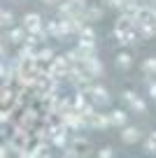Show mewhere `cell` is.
Here are the masks:
<instances>
[{"label": "cell", "mask_w": 156, "mask_h": 158, "mask_svg": "<svg viewBox=\"0 0 156 158\" xmlns=\"http://www.w3.org/2000/svg\"><path fill=\"white\" fill-rule=\"evenodd\" d=\"M135 98H137V93H135V91H124V102H128V105H131Z\"/></svg>", "instance_id": "603a6c76"}, {"label": "cell", "mask_w": 156, "mask_h": 158, "mask_svg": "<svg viewBox=\"0 0 156 158\" xmlns=\"http://www.w3.org/2000/svg\"><path fill=\"white\" fill-rule=\"evenodd\" d=\"M44 2H47V5H58L61 0H44Z\"/></svg>", "instance_id": "f546056e"}, {"label": "cell", "mask_w": 156, "mask_h": 158, "mask_svg": "<svg viewBox=\"0 0 156 158\" xmlns=\"http://www.w3.org/2000/svg\"><path fill=\"white\" fill-rule=\"evenodd\" d=\"M82 70H84V72H86L91 79L102 77V72H105V70H102V63L98 60V56H91V58H86V60L82 63Z\"/></svg>", "instance_id": "3957f363"}, {"label": "cell", "mask_w": 156, "mask_h": 158, "mask_svg": "<svg viewBox=\"0 0 156 158\" xmlns=\"http://www.w3.org/2000/svg\"><path fill=\"white\" fill-rule=\"evenodd\" d=\"M77 147H63V156H77Z\"/></svg>", "instance_id": "d4e9b609"}, {"label": "cell", "mask_w": 156, "mask_h": 158, "mask_svg": "<svg viewBox=\"0 0 156 158\" xmlns=\"http://www.w3.org/2000/svg\"><path fill=\"white\" fill-rule=\"evenodd\" d=\"M110 116V123L112 126H119V128H124V126L128 123V114L124 112V109H114L112 114H107Z\"/></svg>", "instance_id": "8fae6325"}, {"label": "cell", "mask_w": 156, "mask_h": 158, "mask_svg": "<svg viewBox=\"0 0 156 158\" xmlns=\"http://www.w3.org/2000/svg\"><path fill=\"white\" fill-rule=\"evenodd\" d=\"M142 70H145L147 74H156V58H147L145 63H142Z\"/></svg>", "instance_id": "44dd1931"}, {"label": "cell", "mask_w": 156, "mask_h": 158, "mask_svg": "<svg viewBox=\"0 0 156 158\" xmlns=\"http://www.w3.org/2000/svg\"><path fill=\"white\" fill-rule=\"evenodd\" d=\"M147 2H149V5H156V0H147Z\"/></svg>", "instance_id": "1f68e13d"}, {"label": "cell", "mask_w": 156, "mask_h": 158, "mask_svg": "<svg viewBox=\"0 0 156 158\" xmlns=\"http://www.w3.org/2000/svg\"><path fill=\"white\" fill-rule=\"evenodd\" d=\"M26 35H28V30H26L24 26H16V28L10 30V42H14V44H24Z\"/></svg>", "instance_id": "7c38bea8"}, {"label": "cell", "mask_w": 156, "mask_h": 158, "mask_svg": "<svg viewBox=\"0 0 156 158\" xmlns=\"http://www.w3.org/2000/svg\"><path fill=\"white\" fill-rule=\"evenodd\" d=\"M102 16V10L96 5H86L84 7V21H98Z\"/></svg>", "instance_id": "9a60e30c"}, {"label": "cell", "mask_w": 156, "mask_h": 158, "mask_svg": "<svg viewBox=\"0 0 156 158\" xmlns=\"http://www.w3.org/2000/svg\"><path fill=\"white\" fill-rule=\"evenodd\" d=\"M0 156H12V153H10V147H7V142H5V144H0Z\"/></svg>", "instance_id": "f1b7e54d"}, {"label": "cell", "mask_w": 156, "mask_h": 158, "mask_svg": "<svg viewBox=\"0 0 156 158\" xmlns=\"http://www.w3.org/2000/svg\"><path fill=\"white\" fill-rule=\"evenodd\" d=\"M98 156H102V158H110V156H114V151H112V149H100V151H98Z\"/></svg>", "instance_id": "83f0119b"}, {"label": "cell", "mask_w": 156, "mask_h": 158, "mask_svg": "<svg viewBox=\"0 0 156 158\" xmlns=\"http://www.w3.org/2000/svg\"><path fill=\"white\" fill-rule=\"evenodd\" d=\"M65 2H68L75 12H84V7H86V0H65Z\"/></svg>", "instance_id": "7402d4cb"}, {"label": "cell", "mask_w": 156, "mask_h": 158, "mask_svg": "<svg viewBox=\"0 0 156 158\" xmlns=\"http://www.w3.org/2000/svg\"><path fill=\"white\" fill-rule=\"evenodd\" d=\"M86 95H89V100H91V105H107L110 102V91L105 89V86H100V84H91L89 91H86Z\"/></svg>", "instance_id": "7a4b0ae2"}, {"label": "cell", "mask_w": 156, "mask_h": 158, "mask_svg": "<svg viewBox=\"0 0 156 158\" xmlns=\"http://www.w3.org/2000/svg\"><path fill=\"white\" fill-rule=\"evenodd\" d=\"M105 5H110V7H117V10H121L124 0H105Z\"/></svg>", "instance_id": "484cf974"}, {"label": "cell", "mask_w": 156, "mask_h": 158, "mask_svg": "<svg viewBox=\"0 0 156 158\" xmlns=\"http://www.w3.org/2000/svg\"><path fill=\"white\" fill-rule=\"evenodd\" d=\"M117 65H119L121 70H128V68L133 65V56H131V54H119V56H117Z\"/></svg>", "instance_id": "e0dca14e"}, {"label": "cell", "mask_w": 156, "mask_h": 158, "mask_svg": "<svg viewBox=\"0 0 156 158\" xmlns=\"http://www.w3.org/2000/svg\"><path fill=\"white\" fill-rule=\"evenodd\" d=\"M140 130L137 128H131V126H124V130H121V139L126 144H135V142H140Z\"/></svg>", "instance_id": "30bf717a"}, {"label": "cell", "mask_w": 156, "mask_h": 158, "mask_svg": "<svg viewBox=\"0 0 156 158\" xmlns=\"http://www.w3.org/2000/svg\"><path fill=\"white\" fill-rule=\"evenodd\" d=\"M14 23V14L7 10H0V28H10Z\"/></svg>", "instance_id": "2e32d148"}, {"label": "cell", "mask_w": 156, "mask_h": 158, "mask_svg": "<svg viewBox=\"0 0 156 158\" xmlns=\"http://www.w3.org/2000/svg\"><path fill=\"white\" fill-rule=\"evenodd\" d=\"M19 123L24 126V128H28V130H33L35 126L40 123V116H37V109H33V107H26L24 112H21V116H19Z\"/></svg>", "instance_id": "277c9868"}, {"label": "cell", "mask_w": 156, "mask_h": 158, "mask_svg": "<svg viewBox=\"0 0 156 158\" xmlns=\"http://www.w3.org/2000/svg\"><path fill=\"white\" fill-rule=\"evenodd\" d=\"M21 26H24L26 30H35L42 26V16L37 14V12H28V14L24 16V21H21Z\"/></svg>", "instance_id": "9c48e42d"}, {"label": "cell", "mask_w": 156, "mask_h": 158, "mask_svg": "<svg viewBox=\"0 0 156 158\" xmlns=\"http://www.w3.org/2000/svg\"><path fill=\"white\" fill-rule=\"evenodd\" d=\"M147 91H149L151 98H156V81H149V84H147Z\"/></svg>", "instance_id": "4316f807"}, {"label": "cell", "mask_w": 156, "mask_h": 158, "mask_svg": "<svg viewBox=\"0 0 156 158\" xmlns=\"http://www.w3.org/2000/svg\"><path fill=\"white\" fill-rule=\"evenodd\" d=\"M89 128H96V130H105V128H110V116L107 114H100V112H93L91 116H89Z\"/></svg>", "instance_id": "5b68a950"}, {"label": "cell", "mask_w": 156, "mask_h": 158, "mask_svg": "<svg viewBox=\"0 0 156 158\" xmlns=\"http://www.w3.org/2000/svg\"><path fill=\"white\" fill-rule=\"evenodd\" d=\"M131 109H133V112H137V114H142V112L147 109V102H145V100L140 98V95H137V98H135V100L131 102Z\"/></svg>", "instance_id": "ffe728a7"}, {"label": "cell", "mask_w": 156, "mask_h": 158, "mask_svg": "<svg viewBox=\"0 0 156 158\" xmlns=\"http://www.w3.org/2000/svg\"><path fill=\"white\" fill-rule=\"evenodd\" d=\"M51 58H54V51L49 49V47H40V49L35 51V60H37V63H42V65H47Z\"/></svg>", "instance_id": "4fadbf2b"}, {"label": "cell", "mask_w": 156, "mask_h": 158, "mask_svg": "<svg viewBox=\"0 0 156 158\" xmlns=\"http://www.w3.org/2000/svg\"><path fill=\"white\" fill-rule=\"evenodd\" d=\"M112 35L119 40V44H124V47H128V44H135V42H137V35H135V30H119V28H114V30H112Z\"/></svg>", "instance_id": "52a82bcc"}, {"label": "cell", "mask_w": 156, "mask_h": 158, "mask_svg": "<svg viewBox=\"0 0 156 158\" xmlns=\"http://www.w3.org/2000/svg\"><path fill=\"white\" fill-rule=\"evenodd\" d=\"M5 56V44H0V58Z\"/></svg>", "instance_id": "4dcf8cb0"}, {"label": "cell", "mask_w": 156, "mask_h": 158, "mask_svg": "<svg viewBox=\"0 0 156 158\" xmlns=\"http://www.w3.org/2000/svg\"><path fill=\"white\" fill-rule=\"evenodd\" d=\"M77 40L79 42H96V30L91 26H82L79 33H77Z\"/></svg>", "instance_id": "5bb4252c"}, {"label": "cell", "mask_w": 156, "mask_h": 158, "mask_svg": "<svg viewBox=\"0 0 156 158\" xmlns=\"http://www.w3.org/2000/svg\"><path fill=\"white\" fill-rule=\"evenodd\" d=\"M47 33H49V37H56V40H65L68 37V30L63 28L61 19L58 21H49L47 23Z\"/></svg>", "instance_id": "ba28073f"}, {"label": "cell", "mask_w": 156, "mask_h": 158, "mask_svg": "<svg viewBox=\"0 0 156 158\" xmlns=\"http://www.w3.org/2000/svg\"><path fill=\"white\" fill-rule=\"evenodd\" d=\"M0 81H7V63L0 60Z\"/></svg>", "instance_id": "cb8c5ba5"}, {"label": "cell", "mask_w": 156, "mask_h": 158, "mask_svg": "<svg viewBox=\"0 0 156 158\" xmlns=\"http://www.w3.org/2000/svg\"><path fill=\"white\" fill-rule=\"evenodd\" d=\"M86 142H89V139L84 137V135H79L77 130H75V133L70 135V144H72V147H84V144H86Z\"/></svg>", "instance_id": "d6986e66"}, {"label": "cell", "mask_w": 156, "mask_h": 158, "mask_svg": "<svg viewBox=\"0 0 156 158\" xmlns=\"http://www.w3.org/2000/svg\"><path fill=\"white\" fill-rule=\"evenodd\" d=\"M145 151L147 153H156V130L149 133V137H147V142H145Z\"/></svg>", "instance_id": "ac0fdd59"}, {"label": "cell", "mask_w": 156, "mask_h": 158, "mask_svg": "<svg viewBox=\"0 0 156 158\" xmlns=\"http://www.w3.org/2000/svg\"><path fill=\"white\" fill-rule=\"evenodd\" d=\"M35 47H30V44H21V49L16 51V60H19V63H37V60H35Z\"/></svg>", "instance_id": "8992f818"}, {"label": "cell", "mask_w": 156, "mask_h": 158, "mask_svg": "<svg viewBox=\"0 0 156 158\" xmlns=\"http://www.w3.org/2000/svg\"><path fill=\"white\" fill-rule=\"evenodd\" d=\"M68 70H70V63H68L65 56H54V58L47 63V72L51 74V77H61L63 79Z\"/></svg>", "instance_id": "6da1fadb"}]
</instances>
